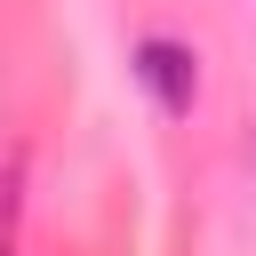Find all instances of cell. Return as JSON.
<instances>
[{
  "instance_id": "cell-1",
  "label": "cell",
  "mask_w": 256,
  "mask_h": 256,
  "mask_svg": "<svg viewBox=\"0 0 256 256\" xmlns=\"http://www.w3.org/2000/svg\"><path fill=\"white\" fill-rule=\"evenodd\" d=\"M136 80L152 88V104L168 112V120H184L192 112V96H200V56L184 48V40H136Z\"/></svg>"
}]
</instances>
